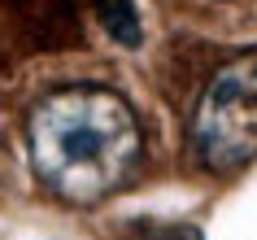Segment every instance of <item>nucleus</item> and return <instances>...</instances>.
<instances>
[{"label":"nucleus","instance_id":"nucleus-1","mask_svg":"<svg viewBox=\"0 0 257 240\" xmlns=\"http://www.w3.org/2000/svg\"><path fill=\"white\" fill-rule=\"evenodd\" d=\"M27 148L40 184L66 205H100L144 153L136 109L109 88H61L31 109Z\"/></svg>","mask_w":257,"mask_h":240},{"label":"nucleus","instance_id":"nucleus-2","mask_svg":"<svg viewBox=\"0 0 257 240\" xmlns=\"http://www.w3.org/2000/svg\"><path fill=\"white\" fill-rule=\"evenodd\" d=\"M192 144L218 175L257 162V53L231 57L205 83L192 114Z\"/></svg>","mask_w":257,"mask_h":240},{"label":"nucleus","instance_id":"nucleus-3","mask_svg":"<svg viewBox=\"0 0 257 240\" xmlns=\"http://www.w3.org/2000/svg\"><path fill=\"white\" fill-rule=\"evenodd\" d=\"M100 27L122 48H140L144 44V27H140L136 0H100Z\"/></svg>","mask_w":257,"mask_h":240},{"label":"nucleus","instance_id":"nucleus-4","mask_svg":"<svg viewBox=\"0 0 257 240\" xmlns=\"http://www.w3.org/2000/svg\"><path fill=\"white\" fill-rule=\"evenodd\" d=\"M149 240H205L201 227H188V223H157L149 227Z\"/></svg>","mask_w":257,"mask_h":240}]
</instances>
